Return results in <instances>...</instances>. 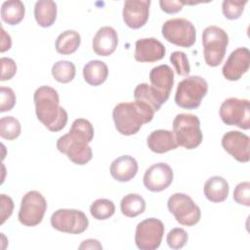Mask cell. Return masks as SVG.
Instances as JSON below:
<instances>
[{
	"mask_svg": "<svg viewBox=\"0 0 250 250\" xmlns=\"http://www.w3.org/2000/svg\"><path fill=\"white\" fill-rule=\"evenodd\" d=\"M25 8L20 0H8L1 6V19L10 25L19 24L24 18Z\"/></svg>",
	"mask_w": 250,
	"mask_h": 250,
	"instance_id": "obj_26",
	"label": "cell"
},
{
	"mask_svg": "<svg viewBox=\"0 0 250 250\" xmlns=\"http://www.w3.org/2000/svg\"><path fill=\"white\" fill-rule=\"evenodd\" d=\"M202 44L205 62L207 65L215 67L221 64L225 58L229 45V35L223 28L209 25L203 30Z\"/></svg>",
	"mask_w": 250,
	"mask_h": 250,
	"instance_id": "obj_6",
	"label": "cell"
},
{
	"mask_svg": "<svg viewBox=\"0 0 250 250\" xmlns=\"http://www.w3.org/2000/svg\"><path fill=\"white\" fill-rule=\"evenodd\" d=\"M233 200L240 204L249 207L250 206V183L241 182L233 190Z\"/></svg>",
	"mask_w": 250,
	"mask_h": 250,
	"instance_id": "obj_35",
	"label": "cell"
},
{
	"mask_svg": "<svg viewBox=\"0 0 250 250\" xmlns=\"http://www.w3.org/2000/svg\"><path fill=\"white\" fill-rule=\"evenodd\" d=\"M167 207L176 221L187 227L196 225L201 218L200 208L192 198L183 192L172 194L167 201Z\"/></svg>",
	"mask_w": 250,
	"mask_h": 250,
	"instance_id": "obj_7",
	"label": "cell"
},
{
	"mask_svg": "<svg viewBox=\"0 0 250 250\" xmlns=\"http://www.w3.org/2000/svg\"><path fill=\"white\" fill-rule=\"evenodd\" d=\"M162 36L168 42L184 47H191L196 40V29L191 21L184 18L166 21L161 28Z\"/></svg>",
	"mask_w": 250,
	"mask_h": 250,
	"instance_id": "obj_8",
	"label": "cell"
},
{
	"mask_svg": "<svg viewBox=\"0 0 250 250\" xmlns=\"http://www.w3.org/2000/svg\"><path fill=\"white\" fill-rule=\"evenodd\" d=\"M146 145L151 151L159 154L168 152L178 147V144L173 132L164 129L152 131L146 139Z\"/></svg>",
	"mask_w": 250,
	"mask_h": 250,
	"instance_id": "obj_21",
	"label": "cell"
},
{
	"mask_svg": "<svg viewBox=\"0 0 250 250\" xmlns=\"http://www.w3.org/2000/svg\"><path fill=\"white\" fill-rule=\"evenodd\" d=\"M188 240V232L182 228L172 229L166 236V242L168 246L175 250L183 248L187 244Z\"/></svg>",
	"mask_w": 250,
	"mask_h": 250,
	"instance_id": "obj_33",
	"label": "cell"
},
{
	"mask_svg": "<svg viewBox=\"0 0 250 250\" xmlns=\"http://www.w3.org/2000/svg\"><path fill=\"white\" fill-rule=\"evenodd\" d=\"M78 248L79 249H103V246L99 240L89 238V239L83 240Z\"/></svg>",
	"mask_w": 250,
	"mask_h": 250,
	"instance_id": "obj_41",
	"label": "cell"
},
{
	"mask_svg": "<svg viewBox=\"0 0 250 250\" xmlns=\"http://www.w3.org/2000/svg\"><path fill=\"white\" fill-rule=\"evenodd\" d=\"M81 43L80 34L75 30L62 31L56 40V50L62 55H71L79 48Z\"/></svg>",
	"mask_w": 250,
	"mask_h": 250,
	"instance_id": "obj_27",
	"label": "cell"
},
{
	"mask_svg": "<svg viewBox=\"0 0 250 250\" xmlns=\"http://www.w3.org/2000/svg\"><path fill=\"white\" fill-rule=\"evenodd\" d=\"M174 173L172 168L164 162H159L149 166L144 175L145 187L153 192L166 189L173 182Z\"/></svg>",
	"mask_w": 250,
	"mask_h": 250,
	"instance_id": "obj_13",
	"label": "cell"
},
{
	"mask_svg": "<svg viewBox=\"0 0 250 250\" xmlns=\"http://www.w3.org/2000/svg\"><path fill=\"white\" fill-rule=\"evenodd\" d=\"M21 132L20 121L14 116H4L0 119V136L1 138L12 141L17 139Z\"/></svg>",
	"mask_w": 250,
	"mask_h": 250,
	"instance_id": "obj_31",
	"label": "cell"
},
{
	"mask_svg": "<svg viewBox=\"0 0 250 250\" xmlns=\"http://www.w3.org/2000/svg\"><path fill=\"white\" fill-rule=\"evenodd\" d=\"M34 18L42 27L54 24L57 19V4L52 0H39L34 5Z\"/></svg>",
	"mask_w": 250,
	"mask_h": 250,
	"instance_id": "obj_25",
	"label": "cell"
},
{
	"mask_svg": "<svg viewBox=\"0 0 250 250\" xmlns=\"http://www.w3.org/2000/svg\"><path fill=\"white\" fill-rule=\"evenodd\" d=\"M160 8L163 12L167 14H176L183 9L185 1H176V0H160Z\"/></svg>",
	"mask_w": 250,
	"mask_h": 250,
	"instance_id": "obj_39",
	"label": "cell"
},
{
	"mask_svg": "<svg viewBox=\"0 0 250 250\" xmlns=\"http://www.w3.org/2000/svg\"><path fill=\"white\" fill-rule=\"evenodd\" d=\"M51 226L62 232L79 234L87 229L89 220L80 210L59 209L51 216Z\"/></svg>",
	"mask_w": 250,
	"mask_h": 250,
	"instance_id": "obj_12",
	"label": "cell"
},
{
	"mask_svg": "<svg viewBox=\"0 0 250 250\" xmlns=\"http://www.w3.org/2000/svg\"><path fill=\"white\" fill-rule=\"evenodd\" d=\"M222 121L229 126H236L243 130L250 128V102L247 99L229 98L225 100L219 109Z\"/></svg>",
	"mask_w": 250,
	"mask_h": 250,
	"instance_id": "obj_9",
	"label": "cell"
},
{
	"mask_svg": "<svg viewBox=\"0 0 250 250\" xmlns=\"http://www.w3.org/2000/svg\"><path fill=\"white\" fill-rule=\"evenodd\" d=\"M135 101L143 102L148 104L154 111L160 109L161 105L167 102V100L151 85L147 83H141L137 85L134 90Z\"/></svg>",
	"mask_w": 250,
	"mask_h": 250,
	"instance_id": "obj_23",
	"label": "cell"
},
{
	"mask_svg": "<svg viewBox=\"0 0 250 250\" xmlns=\"http://www.w3.org/2000/svg\"><path fill=\"white\" fill-rule=\"evenodd\" d=\"M16 95L12 88L2 86L0 88V111L11 110L16 104Z\"/></svg>",
	"mask_w": 250,
	"mask_h": 250,
	"instance_id": "obj_36",
	"label": "cell"
},
{
	"mask_svg": "<svg viewBox=\"0 0 250 250\" xmlns=\"http://www.w3.org/2000/svg\"><path fill=\"white\" fill-rule=\"evenodd\" d=\"M52 75L60 83H68L72 81L76 74V68L73 62L69 61H59L52 66Z\"/></svg>",
	"mask_w": 250,
	"mask_h": 250,
	"instance_id": "obj_29",
	"label": "cell"
},
{
	"mask_svg": "<svg viewBox=\"0 0 250 250\" xmlns=\"http://www.w3.org/2000/svg\"><path fill=\"white\" fill-rule=\"evenodd\" d=\"M150 0H127L123 6V21L130 28L143 27L149 16Z\"/></svg>",
	"mask_w": 250,
	"mask_h": 250,
	"instance_id": "obj_16",
	"label": "cell"
},
{
	"mask_svg": "<svg viewBox=\"0 0 250 250\" xmlns=\"http://www.w3.org/2000/svg\"><path fill=\"white\" fill-rule=\"evenodd\" d=\"M173 134L178 146L187 149L197 147L203 139L199 118L191 113H179L173 120Z\"/></svg>",
	"mask_w": 250,
	"mask_h": 250,
	"instance_id": "obj_4",
	"label": "cell"
},
{
	"mask_svg": "<svg viewBox=\"0 0 250 250\" xmlns=\"http://www.w3.org/2000/svg\"><path fill=\"white\" fill-rule=\"evenodd\" d=\"M118 45V35L116 30L111 26H103L95 34L92 47L94 52L101 57L111 55Z\"/></svg>",
	"mask_w": 250,
	"mask_h": 250,
	"instance_id": "obj_18",
	"label": "cell"
},
{
	"mask_svg": "<svg viewBox=\"0 0 250 250\" xmlns=\"http://www.w3.org/2000/svg\"><path fill=\"white\" fill-rule=\"evenodd\" d=\"M164 224L156 218H147L136 227L135 243L141 250H155L164 235Z\"/></svg>",
	"mask_w": 250,
	"mask_h": 250,
	"instance_id": "obj_11",
	"label": "cell"
},
{
	"mask_svg": "<svg viewBox=\"0 0 250 250\" xmlns=\"http://www.w3.org/2000/svg\"><path fill=\"white\" fill-rule=\"evenodd\" d=\"M138 162L131 155H121L110 164V175L118 182H129L138 173Z\"/></svg>",
	"mask_w": 250,
	"mask_h": 250,
	"instance_id": "obj_20",
	"label": "cell"
},
{
	"mask_svg": "<svg viewBox=\"0 0 250 250\" xmlns=\"http://www.w3.org/2000/svg\"><path fill=\"white\" fill-rule=\"evenodd\" d=\"M47 210L45 197L37 190L27 191L21 198L19 211V221L25 227H35L39 225Z\"/></svg>",
	"mask_w": 250,
	"mask_h": 250,
	"instance_id": "obj_10",
	"label": "cell"
},
{
	"mask_svg": "<svg viewBox=\"0 0 250 250\" xmlns=\"http://www.w3.org/2000/svg\"><path fill=\"white\" fill-rule=\"evenodd\" d=\"M250 66V51L246 47H240L230 53L225 62L222 73L229 81L239 80Z\"/></svg>",
	"mask_w": 250,
	"mask_h": 250,
	"instance_id": "obj_14",
	"label": "cell"
},
{
	"mask_svg": "<svg viewBox=\"0 0 250 250\" xmlns=\"http://www.w3.org/2000/svg\"><path fill=\"white\" fill-rule=\"evenodd\" d=\"M0 202H1V222L0 224L3 225L7 219L11 217L14 210V201L13 199L6 195L1 194L0 195Z\"/></svg>",
	"mask_w": 250,
	"mask_h": 250,
	"instance_id": "obj_38",
	"label": "cell"
},
{
	"mask_svg": "<svg viewBox=\"0 0 250 250\" xmlns=\"http://www.w3.org/2000/svg\"><path fill=\"white\" fill-rule=\"evenodd\" d=\"M165 46L156 38H141L135 43L134 58L141 62H154L164 58Z\"/></svg>",
	"mask_w": 250,
	"mask_h": 250,
	"instance_id": "obj_17",
	"label": "cell"
},
{
	"mask_svg": "<svg viewBox=\"0 0 250 250\" xmlns=\"http://www.w3.org/2000/svg\"><path fill=\"white\" fill-rule=\"evenodd\" d=\"M154 110L146 104L139 101L120 103L112 110V118L116 130L124 136L137 134L142 126L152 120Z\"/></svg>",
	"mask_w": 250,
	"mask_h": 250,
	"instance_id": "obj_3",
	"label": "cell"
},
{
	"mask_svg": "<svg viewBox=\"0 0 250 250\" xmlns=\"http://www.w3.org/2000/svg\"><path fill=\"white\" fill-rule=\"evenodd\" d=\"M221 143L223 148L238 162L246 163L249 161L250 138L246 134L239 131L227 132Z\"/></svg>",
	"mask_w": 250,
	"mask_h": 250,
	"instance_id": "obj_15",
	"label": "cell"
},
{
	"mask_svg": "<svg viewBox=\"0 0 250 250\" xmlns=\"http://www.w3.org/2000/svg\"><path fill=\"white\" fill-rule=\"evenodd\" d=\"M35 113L38 120L51 132L62 130L67 123V112L60 105L57 90L50 86H40L33 95Z\"/></svg>",
	"mask_w": 250,
	"mask_h": 250,
	"instance_id": "obj_2",
	"label": "cell"
},
{
	"mask_svg": "<svg viewBox=\"0 0 250 250\" xmlns=\"http://www.w3.org/2000/svg\"><path fill=\"white\" fill-rule=\"evenodd\" d=\"M149 80L153 86L167 101L174 85V71L168 64H160L149 72Z\"/></svg>",
	"mask_w": 250,
	"mask_h": 250,
	"instance_id": "obj_19",
	"label": "cell"
},
{
	"mask_svg": "<svg viewBox=\"0 0 250 250\" xmlns=\"http://www.w3.org/2000/svg\"><path fill=\"white\" fill-rule=\"evenodd\" d=\"M207 92L208 83L204 78L198 75L188 76L178 84L175 103L182 108L195 109L200 105Z\"/></svg>",
	"mask_w": 250,
	"mask_h": 250,
	"instance_id": "obj_5",
	"label": "cell"
},
{
	"mask_svg": "<svg viewBox=\"0 0 250 250\" xmlns=\"http://www.w3.org/2000/svg\"><path fill=\"white\" fill-rule=\"evenodd\" d=\"M115 212L114 203L106 198H99L90 206V213L94 219L104 221L110 218Z\"/></svg>",
	"mask_w": 250,
	"mask_h": 250,
	"instance_id": "obj_30",
	"label": "cell"
},
{
	"mask_svg": "<svg viewBox=\"0 0 250 250\" xmlns=\"http://www.w3.org/2000/svg\"><path fill=\"white\" fill-rule=\"evenodd\" d=\"M247 2V0H224L222 4V11L224 16L229 20L239 19Z\"/></svg>",
	"mask_w": 250,
	"mask_h": 250,
	"instance_id": "obj_32",
	"label": "cell"
},
{
	"mask_svg": "<svg viewBox=\"0 0 250 250\" xmlns=\"http://www.w3.org/2000/svg\"><path fill=\"white\" fill-rule=\"evenodd\" d=\"M12 46V40L11 36L4 30L3 26H1V47L0 52L3 53L9 49H11Z\"/></svg>",
	"mask_w": 250,
	"mask_h": 250,
	"instance_id": "obj_40",
	"label": "cell"
},
{
	"mask_svg": "<svg viewBox=\"0 0 250 250\" xmlns=\"http://www.w3.org/2000/svg\"><path fill=\"white\" fill-rule=\"evenodd\" d=\"M203 191L209 201L214 203L223 202L229 196V183L221 176H213L205 182Z\"/></svg>",
	"mask_w": 250,
	"mask_h": 250,
	"instance_id": "obj_22",
	"label": "cell"
},
{
	"mask_svg": "<svg viewBox=\"0 0 250 250\" xmlns=\"http://www.w3.org/2000/svg\"><path fill=\"white\" fill-rule=\"evenodd\" d=\"M108 76L107 65L99 60L88 62L83 67L84 80L91 86L103 84Z\"/></svg>",
	"mask_w": 250,
	"mask_h": 250,
	"instance_id": "obj_24",
	"label": "cell"
},
{
	"mask_svg": "<svg viewBox=\"0 0 250 250\" xmlns=\"http://www.w3.org/2000/svg\"><path fill=\"white\" fill-rule=\"evenodd\" d=\"M170 62L174 65V68L178 75L188 76L190 72V66L188 59L184 52L175 51L170 56Z\"/></svg>",
	"mask_w": 250,
	"mask_h": 250,
	"instance_id": "obj_34",
	"label": "cell"
},
{
	"mask_svg": "<svg viewBox=\"0 0 250 250\" xmlns=\"http://www.w3.org/2000/svg\"><path fill=\"white\" fill-rule=\"evenodd\" d=\"M93 138L92 123L85 118H77L72 122L69 132L58 139L57 148L74 164L84 165L93 157L92 148L89 146Z\"/></svg>",
	"mask_w": 250,
	"mask_h": 250,
	"instance_id": "obj_1",
	"label": "cell"
},
{
	"mask_svg": "<svg viewBox=\"0 0 250 250\" xmlns=\"http://www.w3.org/2000/svg\"><path fill=\"white\" fill-rule=\"evenodd\" d=\"M0 62H1V77H0V80L1 81H6V80L12 79L15 76L16 72H17V64H16L15 61L11 58L2 57L0 59Z\"/></svg>",
	"mask_w": 250,
	"mask_h": 250,
	"instance_id": "obj_37",
	"label": "cell"
},
{
	"mask_svg": "<svg viewBox=\"0 0 250 250\" xmlns=\"http://www.w3.org/2000/svg\"><path fill=\"white\" fill-rule=\"evenodd\" d=\"M120 209L124 216L134 218L146 210V201L138 193H128L120 201Z\"/></svg>",
	"mask_w": 250,
	"mask_h": 250,
	"instance_id": "obj_28",
	"label": "cell"
}]
</instances>
